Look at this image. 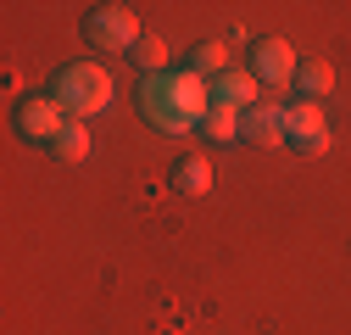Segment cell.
<instances>
[{
  "mask_svg": "<svg viewBox=\"0 0 351 335\" xmlns=\"http://www.w3.org/2000/svg\"><path fill=\"white\" fill-rule=\"evenodd\" d=\"M51 101L67 112V117H95V112H106L112 106V78L95 67V62H73V67H62L56 73V84H51Z\"/></svg>",
  "mask_w": 351,
  "mask_h": 335,
  "instance_id": "obj_1",
  "label": "cell"
},
{
  "mask_svg": "<svg viewBox=\"0 0 351 335\" xmlns=\"http://www.w3.org/2000/svg\"><path fill=\"white\" fill-rule=\"evenodd\" d=\"M84 39H90L95 51H134L145 34H140V17L128 6H95L84 17Z\"/></svg>",
  "mask_w": 351,
  "mask_h": 335,
  "instance_id": "obj_2",
  "label": "cell"
},
{
  "mask_svg": "<svg viewBox=\"0 0 351 335\" xmlns=\"http://www.w3.org/2000/svg\"><path fill=\"white\" fill-rule=\"evenodd\" d=\"M167 73H173V67H167ZM167 73H151V78L140 84V112H145L151 129H162V135H184V129H195V117H190L179 101H173Z\"/></svg>",
  "mask_w": 351,
  "mask_h": 335,
  "instance_id": "obj_3",
  "label": "cell"
},
{
  "mask_svg": "<svg viewBox=\"0 0 351 335\" xmlns=\"http://www.w3.org/2000/svg\"><path fill=\"white\" fill-rule=\"evenodd\" d=\"M285 146H295V151H306V157H324V151H329V129H324V106H318V101L285 106Z\"/></svg>",
  "mask_w": 351,
  "mask_h": 335,
  "instance_id": "obj_4",
  "label": "cell"
},
{
  "mask_svg": "<svg viewBox=\"0 0 351 335\" xmlns=\"http://www.w3.org/2000/svg\"><path fill=\"white\" fill-rule=\"evenodd\" d=\"M62 129H67V112H62L51 95H28V101H17V135H23V140H34V146L45 140V146H51Z\"/></svg>",
  "mask_w": 351,
  "mask_h": 335,
  "instance_id": "obj_5",
  "label": "cell"
},
{
  "mask_svg": "<svg viewBox=\"0 0 351 335\" xmlns=\"http://www.w3.org/2000/svg\"><path fill=\"white\" fill-rule=\"evenodd\" d=\"M295 67H301V56L285 45V39H256L251 45V78L256 84H295Z\"/></svg>",
  "mask_w": 351,
  "mask_h": 335,
  "instance_id": "obj_6",
  "label": "cell"
},
{
  "mask_svg": "<svg viewBox=\"0 0 351 335\" xmlns=\"http://www.w3.org/2000/svg\"><path fill=\"white\" fill-rule=\"evenodd\" d=\"M212 106H223V112H251V106H262L256 101V78L251 73H240V67H229V73H217L212 78Z\"/></svg>",
  "mask_w": 351,
  "mask_h": 335,
  "instance_id": "obj_7",
  "label": "cell"
},
{
  "mask_svg": "<svg viewBox=\"0 0 351 335\" xmlns=\"http://www.w3.org/2000/svg\"><path fill=\"white\" fill-rule=\"evenodd\" d=\"M240 140H251V146H285V112L279 106H251L240 117Z\"/></svg>",
  "mask_w": 351,
  "mask_h": 335,
  "instance_id": "obj_8",
  "label": "cell"
},
{
  "mask_svg": "<svg viewBox=\"0 0 351 335\" xmlns=\"http://www.w3.org/2000/svg\"><path fill=\"white\" fill-rule=\"evenodd\" d=\"M295 84H301V101H324V95L335 90V67H329L324 56H301Z\"/></svg>",
  "mask_w": 351,
  "mask_h": 335,
  "instance_id": "obj_9",
  "label": "cell"
},
{
  "mask_svg": "<svg viewBox=\"0 0 351 335\" xmlns=\"http://www.w3.org/2000/svg\"><path fill=\"white\" fill-rule=\"evenodd\" d=\"M173 190L179 196H206L212 190V162L206 157H179L173 162Z\"/></svg>",
  "mask_w": 351,
  "mask_h": 335,
  "instance_id": "obj_10",
  "label": "cell"
},
{
  "mask_svg": "<svg viewBox=\"0 0 351 335\" xmlns=\"http://www.w3.org/2000/svg\"><path fill=\"white\" fill-rule=\"evenodd\" d=\"M51 151H56L62 162H84V157H90V129H84L78 117H67V129L51 140Z\"/></svg>",
  "mask_w": 351,
  "mask_h": 335,
  "instance_id": "obj_11",
  "label": "cell"
},
{
  "mask_svg": "<svg viewBox=\"0 0 351 335\" xmlns=\"http://www.w3.org/2000/svg\"><path fill=\"white\" fill-rule=\"evenodd\" d=\"M201 129H206V140H240V112H223V106H212L206 117H201Z\"/></svg>",
  "mask_w": 351,
  "mask_h": 335,
  "instance_id": "obj_12",
  "label": "cell"
},
{
  "mask_svg": "<svg viewBox=\"0 0 351 335\" xmlns=\"http://www.w3.org/2000/svg\"><path fill=\"white\" fill-rule=\"evenodd\" d=\"M190 73H195V78L229 73V51H223V45H195V51H190Z\"/></svg>",
  "mask_w": 351,
  "mask_h": 335,
  "instance_id": "obj_13",
  "label": "cell"
},
{
  "mask_svg": "<svg viewBox=\"0 0 351 335\" xmlns=\"http://www.w3.org/2000/svg\"><path fill=\"white\" fill-rule=\"evenodd\" d=\"M134 62L145 67V78H151V73H167V45H162V39H140V45H134Z\"/></svg>",
  "mask_w": 351,
  "mask_h": 335,
  "instance_id": "obj_14",
  "label": "cell"
}]
</instances>
